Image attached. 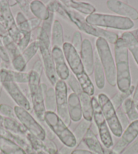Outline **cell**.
I'll return each mask as SVG.
<instances>
[{
    "instance_id": "cell-30",
    "label": "cell",
    "mask_w": 138,
    "mask_h": 154,
    "mask_svg": "<svg viewBox=\"0 0 138 154\" xmlns=\"http://www.w3.org/2000/svg\"><path fill=\"white\" fill-rule=\"evenodd\" d=\"M77 79L81 89L84 92H86L89 96L92 97L95 93V87L92 81L90 79L88 74L86 71H84L81 74L75 75Z\"/></svg>"
},
{
    "instance_id": "cell-4",
    "label": "cell",
    "mask_w": 138,
    "mask_h": 154,
    "mask_svg": "<svg viewBox=\"0 0 138 154\" xmlns=\"http://www.w3.org/2000/svg\"><path fill=\"white\" fill-rule=\"evenodd\" d=\"M44 122L64 145L71 149L76 147V141L73 132L56 113L46 111Z\"/></svg>"
},
{
    "instance_id": "cell-58",
    "label": "cell",
    "mask_w": 138,
    "mask_h": 154,
    "mask_svg": "<svg viewBox=\"0 0 138 154\" xmlns=\"http://www.w3.org/2000/svg\"><path fill=\"white\" fill-rule=\"evenodd\" d=\"M0 63H1V58H0Z\"/></svg>"
},
{
    "instance_id": "cell-26",
    "label": "cell",
    "mask_w": 138,
    "mask_h": 154,
    "mask_svg": "<svg viewBox=\"0 0 138 154\" xmlns=\"http://www.w3.org/2000/svg\"><path fill=\"white\" fill-rule=\"evenodd\" d=\"M94 75L95 84L98 89L102 90L105 86L106 84V76L104 68L100 62V60L98 54L95 55L94 60Z\"/></svg>"
},
{
    "instance_id": "cell-34",
    "label": "cell",
    "mask_w": 138,
    "mask_h": 154,
    "mask_svg": "<svg viewBox=\"0 0 138 154\" xmlns=\"http://www.w3.org/2000/svg\"><path fill=\"white\" fill-rule=\"evenodd\" d=\"M45 107L46 111H56V99L55 89L54 88H49L44 99Z\"/></svg>"
},
{
    "instance_id": "cell-20",
    "label": "cell",
    "mask_w": 138,
    "mask_h": 154,
    "mask_svg": "<svg viewBox=\"0 0 138 154\" xmlns=\"http://www.w3.org/2000/svg\"><path fill=\"white\" fill-rule=\"evenodd\" d=\"M68 109L70 120L74 122H79L83 118L82 109L77 95L72 92L68 98Z\"/></svg>"
},
{
    "instance_id": "cell-16",
    "label": "cell",
    "mask_w": 138,
    "mask_h": 154,
    "mask_svg": "<svg viewBox=\"0 0 138 154\" xmlns=\"http://www.w3.org/2000/svg\"><path fill=\"white\" fill-rule=\"evenodd\" d=\"M64 10L70 22L73 23L79 30L83 31L87 35L95 37L97 38H99V33H98L97 27L93 26L87 23L86 17L73 10L67 8L65 6Z\"/></svg>"
},
{
    "instance_id": "cell-40",
    "label": "cell",
    "mask_w": 138,
    "mask_h": 154,
    "mask_svg": "<svg viewBox=\"0 0 138 154\" xmlns=\"http://www.w3.org/2000/svg\"><path fill=\"white\" fill-rule=\"evenodd\" d=\"M49 12V17L46 20L42 21V25L41 26V29L44 30L47 35L50 37L51 39V33H52V29L53 26V24L54 22V16L55 13L52 12Z\"/></svg>"
},
{
    "instance_id": "cell-39",
    "label": "cell",
    "mask_w": 138,
    "mask_h": 154,
    "mask_svg": "<svg viewBox=\"0 0 138 154\" xmlns=\"http://www.w3.org/2000/svg\"><path fill=\"white\" fill-rule=\"evenodd\" d=\"M12 65L13 68L14 69V71H19V72H24V71L26 69V67H27V63L26 62L25 58H23L22 54L12 58Z\"/></svg>"
},
{
    "instance_id": "cell-57",
    "label": "cell",
    "mask_w": 138,
    "mask_h": 154,
    "mask_svg": "<svg viewBox=\"0 0 138 154\" xmlns=\"http://www.w3.org/2000/svg\"><path fill=\"white\" fill-rule=\"evenodd\" d=\"M135 107H136V109L138 111V101L137 103H135Z\"/></svg>"
},
{
    "instance_id": "cell-35",
    "label": "cell",
    "mask_w": 138,
    "mask_h": 154,
    "mask_svg": "<svg viewBox=\"0 0 138 154\" xmlns=\"http://www.w3.org/2000/svg\"><path fill=\"white\" fill-rule=\"evenodd\" d=\"M39 50V43L38 40L32 41L26 48V49L22 52V55L26 63H28L34 55H35Z\"/></svg>"
},
{
    "instance_id": "cell-6",
    "label": "cell",
    "mask_w": 138,
    "mask_h": 154,
    "mask_svg": "<svg viewBox=\"0 0 138 154\" xmlns=\"http://www.w3.org/2000/svg\"><path fill=\"white\" fill-rule=\"evenodd\" d=\"M38 41L39 43V52L42 58L45 73L50 84L55 86L59 79L56 73L54 61H53L51 50V39L44 30H42L41 27Z\"/></svg>"
},
{
    "instance_id": "cell-2",
    "label": "cell",
    "mask_w": 138,
    "mask_h": 154,
    "mask_svg": "<svg viewBox=\"0 0 138 154\" xmlns=\"http://www.w3.org/2000/svg\"><path fill=\"white\" fill-rule=\"evenodd\" d=\"M28 75V87L32 107L38 120L44 122L45 115L46 113L44 102L46 94L44 93L41 88V77L33 70L29 71Z\"/></svg>"
},
{
    "instance_id": "cell-10",
    "label": "cell",
    "mask_w": 138,
    "mask_h": 154,
    "mask_svg": "<svg viewBox=\"0 0 138 154\" xmlns=\"http://www.w3.org/2000/svg\"><path fill=\"white\" fill-rule=\"evenodd\" d=\"M56 111V113L68 127L71 124L68 109V88L65 81L58 80L54 86Z\"/></svg>"
},
{
    "instance_id": "cell-11",
    "label": "cell",
    "mask_w": 138,
    "mask_h": 154,
    "mask_svg": "<svg viewBox=\"0 0 138 154\" xmlns=\"http://www.w3.org/2000/svg\"><path fill=\"white\" fill-rule=\"evenodd\" d=\"M67 84L73 90L74 93L77 95L80 100L83 118L87 121L93 120V107L92 103V97L89 96L81 89L77 79L74 74H71L67 79Z\"/></svg>"
},
{
    "instance_id": "cell-12",
    "label": "cell",
    "mask_w": 138,
    "mask_h": 154,
    "mask_svg": "<svg viewBox=\"0 0 138 154\" xmlns=\"http://www.w3.org/2000/svg\"><path fill=\"white\" fill-rule=\"evenodd\" d=\"M138 137V120L131 122L129 125L124 129L120 139L111 148L115 152L119 154L123 153L128 148L130 145Z\"/></svg>"
},
{
    "instance_id": "cell-5",
    "label": "cell",
    "mask_w": 138,
    "mask_h": 154,
    "mask_svg": "<svg viewBox=\"0 0 138 154\" xmlns=\"http://www.w3.org/2000/svg\"><path fill=\"white\" fill-rule=\"evenodd\" d=\"M97 54L104 68L106 79L111 86H116V71L115 58L111 52L109 44L102 38H97L95 41Z\"/></svg>"
},
{
    "instance_id": "cell-56",
    "label": "cell",
    "mask_w": 138,
    "mask_h": 154,
    "mask_svg": "<svg viewBox=\"0 0 138 154\" xmlns=\"http://www.w3.org/2000/svg\"><path fill=\"white\" fill-rule=\"evenodd\" d=\"M2 87H3V84H2V82H0V96H1V94H2Z\"/></svg>"
},
{
    "instance_id": "cell-28",
    "label": "cell",
    "mask_w": 138,
    "mask_h": 154,
    "mask_svg": "<svg viewBox=\"0 0 138 154\" xmlns=\"http://www.w3.org/2000/svg\"><path fill=\"white\" fill-rule=\"evenodd\" d=\"M0 149L4 154H27L23 149L12 140L0 137Z\"/></svg>"
},
{
    "instance_id": "cell-48",
    "label": "cell",
    "mask_w": 138,
    "mask_h": 154,
    "mask_svg": "<svg viewBox=\"0 0 138 154\" xmlns=\"http://www.w3.org/2000/svg\"><path fill=\"white\" fill-rule=\"evenodd\" d=\"M44 69V65L43 63H42V60L39 59L37 61H35L33 66V68H32L31 70L34 71V72L38 73L41 77L42 76V73H43Z\"/></svg>"
},
{
    "instance_id": "cell-23",
    "label": "cell",
    "mask_w": 138,
    "mask_h": 154,
    "mask_svg": "<svg viewBox=\"0 0 138 154\" xmlns=\"http://www.w3.org/2000/svg\"><path fill=\"white\" fill-rule=\"evenodd\" d=\"M2 127L13 134L20 136L25 137L28 132L17 119L9 118L6 117H4Z\"/></svg>"
},
{
    "instance_id": "cell-14",
    "label": "cell",
    "mask_w": 138,
    "mask_h": 154,
    "mask_svg": "<svg viewBox=\"0 0 138 154\" xmlns=\"http://www.w3.org/2000/svg\"><path fill=\"white\" fill-rule=\"evenodd\" d=\"M0 11L4 20V26L6 29L8 35L16 44L19 38L20 31L10 10L8 1H0Z\"/></svg>"
},
{
    "instance_id": "cell-3",
    "label": "cell",
    "mask_w": 138,
    "mask_h": 154,
    "mask_svg": "<svg viewBox=\"0 0 138 154\" xmlns=\"http://www.w3.org/2000/svg\"><path fill=\"white\" fill-rule=\"evenodd\" d=\"M86 21L95 27L110 28L118 30H130L134 26V21L129 18L104 13H97L87 16Z\"/></svg>"
},
{
    "instance_id": "cell-49",
    "label": "cell",
    "mask_w": 138,
    "mask_h": 154,
    "mask_svg": "<svg viewBox=\"0 0 138 154\" xmlns=\"http://www.w3.org/2000/svg\"><path fill=\"white\" fill-rule=\"evenodd\" d=\"M123 154H138V140L127 149Z\"/></svg>"
},
{
    "instance_id": "cell-33",
    "label": "cell",
    "mask_w": 138,
    "mask_h": 154,
    "mask_svg": "<svg viewBox=\"0 0 138 154\" xmlns=\"http://www.w3.org/2000/svg\"><path fill=\"white\" fill-rule=\"evenodd\" d=\"M2 41L4 44V46L6 48L8 53L9 57L10 56L12 58L18 57V55L22 54L20 50L18 48L16 44L14 41L11 38L9 35H7L2 38Z\"/></svg>"
},
{
    "instance_id": "cell-54",
    "label": "cell",
    "mask_w": 138,
    "mask_h": 154,
    "mask_svg": "<svg viewBox=\"0 0 138 154\" xmlns=\"http://www.w3.org/2000/svg\"><path fill=\"white\" fill-rule=\"evenodd\" d=\"M8 4L10 7V6H14L15 5L17 4V1H8Z\"/></svg>"
},
{
    "instance_id": "cell-42",
    "label": "cell",
    "mask_w": 138,
    "mask_h": 154,
    "mask_svg": "<svg viewBox=\"0 0 138 154\" xmlns=\"http://www.w3.org/2000/svg\"><path fill=\"white\" fill-rule=\"evenodd\" d=\"M83 38H82L81 33L79 31H75L74 33L72 38V41H71V44L72 46L75 48L76 51H77L79 54H80L82 44H83Z\"/></svg>"
},
{
    "instance_id": "cell-21",
    "label": "cell",
    "mask_w": 138,
    "mask_h": 154,
    "mask_svg": "<svg viewBox=\"0 0 138 154\" xmlns=\"http://www.w3.org/2000/svg\"><path fill=\"white\" fill-rule=\"evenodd\" d=\"M61 3L67 8L73 10L79 14L81 13L83 14L89 16L94 14L96 11L95 8L92 4L87 2L73 1V0H63L61 1Z\"/></svg>"
},
{
    "instance_id": "cell-50",
    "label": "cell",
    "mask_w": 138,
    "mask_h": 154,
    "mask_svg": "<svg viewBox=\"0 0 138 154\" xmlns=\"http://www.w3.org/2000/svg\"><path fill=\"white\" fill-rule=\"evenodd\" d=\"M71 154H95L92 151L87 149H73Z\"/></svg>"
},
{
    "instance_id": "cell-25",
    "label": "cell",
    "mask_w": 138,
    "mask_h": 154,
    "mask_svg": "<svg viewBox=\"0 0 138 154\" xmlns=\"http://www.w3.org/2000/svg\"><path fill=\"white\" fill-rule=\"evenodd\" d=\"M64 42V31L62 24L59 20H55L53 24L51 33V46L62 48Z\"/></svg>"
},
{
    "instance_id": "cell-46",
    "label": "cell",
    "mask_w": 138,
    "mask_h": 154,
    "mask_svg": "<svg viewBox=\"0 0 138 154\" xmlns=\"http://www.w3.org/2000/svg\"><path fill=\"white\" fill-rule=\"evenodd\" d=\"M0 58L4 62L9 63L10 62V58L6 48L4 46L2 39L0 38Z\"/></svg>"
},
{
    "instance_id": "cell-44",
    "label": "cell",
    "mask_w": 138,
    "mask_h": 154,
    "mask_svg": "<svg viewBox=\"0 0 138 154\" xmlns=\"http://www.w3.org/2000/svg\"><path fill=\"white\" fill-rule=\"evenodd\" d=\"M116 113H117L118 118L119 119V122H120L122 127H123V129H125L129 125L131 122H129L128 118H127V116H126L125 113L124 112L122 107L116 110Z\"/></svg>"
},
{
    "instance_id": "cell-31",
    "label": "cell",
    "mask_w": 138,
    "mask_h": 154,
    "mask_svg": "<svg viewBox=\"0 0 138 154\" xmlns=\"http://www.w3.org/2000/svg\"><path fill=\"white\" fill-rule=\"evenodd\" d=\"M135 88V87L132 85L127 91L124 92L119 91L117 92V93H116L115 95H114L112 98H111L110 100L111 102H112L114 107H115L116 111L122 107V105H123L124 100L128 99V98H129L132 94H134Z\"/></svg>"
},
{
    "instance_id": "cell-17",
    "label": "cell",
    "mask_w": 138,
    "mask_h": 154,
    "mask_svg": "<svg viewBox=\"0 0 138 154\" xmlns=\"http://www.w3.org/2000/svg\"><path fill=\"white\" fill-rule=\"evenodd\" d=\"M108 10L122 17L129 18L132 21L138 20V11L134 7L119 0H108L106 2Z\"/></svg>"
},
{
    "instance_id": "cell-24",
    "label": "cell",
    "mask_w": 138,
    "mask_h": 154,
    "mask_svg": "<svg viewBox=\"0 0 138 154\" xmlns=\"http://www.w3.org/2000/svg\"><path fill=\"white\" fill-rule=\"evenodd\" d=\"M120 38L124 41L128 51L131 53L135 63L138 65V41L131 31H124L121 34Z\"/></svg>"
},
{
    "instance_id": "cell-53",
    "label": "cell",
    "mask_w": 138,
    "mask_h": 154,
    "mask_svg": "<svg viewBox=\"0 0 138 154\" xmlns=\"http://www.w3.org/2000/svg\"><path fill=\"white\" fill-rule=\"evenodd\" d=\"M131 32H132V33H133V35H134L135 39H136L138 41V29H135V30L131 31Z\"/></svg>"
},
{
    "instance_id": "cell-22",
    "label": "cell",
    "mask_w": 138,
    "mask_h": 154,
    "mask_svg": "<svg viewBox=\"0 0 138 154\" xmlns=\"http://www.w3.org/2000/svg\"><path fill=\"white\" fill-rule=\"evenodd\" d=\"M82 143L95 154H104V147L92 129L87 132Z\"/></svg>"
},
{
    "instance_id": "cell-38",
    "label": "cell",
    "mask_w": 138,
    "mask_h": 154,
    "mask_svg": "<svg viewBox=\"0 0 138 154\" xmlns=\"http://www.w3.org/2000/svg\"><path fill=\"white\" fill-rule=\"evenodd\" d=\"M25 138L28 142L29 145L32 148L34 153L38 152V151L44 150V141L39 139V138L34 136L33 134L27 132V133L25 134Z\"/></svg>"
},
{
    "instance_id": "cell-43",
    "label": "cell",
    "mask_w": 138,
    "mask_h": 154,
    "mask_svg": "<svg viewBox=\"0 0 138 154\" xmlns=\"http://www.w3.org/2000/svg\"><path fill=\"white\" fill-rule=\"evenodd\" d=\"M30 4L31 1H28V0H20V1H17V5L19 6L21 11H22V12L25 15V17L27 18H31Z\"/></svg>"
},
{
    "instance_id": "cell-32",
    "label": "cell",
    "mask_w": 138,
    "mask_h": 154,
    "mask_svg": "<svg viewBox=\"0 0 138 154\" xmlns=\"http://www.w3.org/2000/svg\"><path fill=\"white\" fill-rule=\"evenodd\" d=\"M122 108L130 122L138 120V112L135 107V103L132 98L129 97L124 100Z\"/></svg>"
},
{
    "instance_id": "cell-27",
    "label": "cell",
    "mask_w": 138,
    "mask_h": 154,
    "mask_svg": "<svg viewBox=\"0 0 138 154\" xmlns=\"http://www.w3.org/2000/svg\"><path fill=\"white\" fill-rule=\"evenodd\" d=\"M30 9L31 14L36 17L44 21L46 20L49 17V12L47 10V6L43 2L39 0H34L31 2Z\"/></svg>"
},
{
    "instance_id": "cell-8",
    "label": "cell",
    "mask_w": 138,
    "mask_h": 154,
    "mask_svg": "<svg viewBox=\"0 0 138 154\" xmlns=\"http://www.w3.org/2000/svg\"><path fill=\"white\" fill-rule=\"evenodd\" d=\"M92 103L93 107V119L96 125L99 134L100 141L104 147L107 149L112 148L114 141L112 133L110 131L107 122L104 117L102 109L96 97H92Z\"/></svg>"
},
{
    "instance_id": "cell-37",
    "label": "cell",
    "mask_w": 138,
    "mask_h": 154,
    "mask_svg": "<svg viewBox=\"0 0 138 154\" xmlns=\"http://www.w3.org/2000/svg\"><path fill=\"white\" fill-rule=\"evenodd\" d=\"M97 29L98 33H99V38L105 39L108 44L115 45L119 38H120L117 33L112 32V31H108L105 29L100 27H97Z\"/></svg>"
},
{
    "instance_id": "cell-55",
    "label": "cell",
    "mask_w": 138,
    "mask_h": 154,
    "mask_svg": "<svg viewBox=\"0 0 138 154\" xmlns=\"http://www.w3.org/2000/svg\"><path fill=\"white\" fill-rule=\"evenodd\" d=\"M34 154H47V153L44 150H41V151H38V152H36Z\"/></svg>"
},
{
    "instance_id": "cell-15",
    "label": "cell",
    "mask_w": 138,
    "mask_h": 154,
    "mask_svg": "<svg viewBox=\"0 0 138 154\" xmlns=\"http://www.w3.org/2000/svg\"><path fill=\"white\" fill-rule=\"evenodd\" d=\"M7 93L10 95L17 106L25 109L26 111L31 110V104L28 97L22 91L18 85L12 81H6L2 83Z\"/></svg>"
},
{
    "instance_id": "cell-19",
    "label": "cell",
    "mask_w": 138,
    "mask_h": 154,
    "mask_svg": "<svg viewBox=\"0 0 138 154\" xmlns=\"http://www.w3.org/2000/svg\"><path fill=\"white\" fill-rule=\"evenodd\" d=\"M80 56L85 71L89 75H92L94 73L95 56L92 42L89 39L83 40Z\"/></svg>"
},
{
    "instance_id": "cell-36",
    "label": "cell",
    "mask_w": 138,
    "mask_h": 154,
    "mask_svg": "<svg viewBox=\"0 0 138 154\" xmlns=\"http://www.w3.org/2000/svg\"><path fill=\"white\" fill-rule=\"evenodd\" d=\"M16 23L19 31L24 32H32L28 18L22 12H18L16 17Z\"/></svg>"
},
{
    "instance_id": "cell-47",
    "label": "cell",
    "mask_w": 138,
    "mask_h": 154,
    "mask_svg": "<svg viewBox=\"0 0 138 154\" xmlns=\"http://www.w3.org/2000/svg\"><path fill=\"white\" fill-rule=\"evenodd\" d=\"M28 20L29 25H30L32 31L35 30V29H37L39 27H40L41 24L42 23V20L34 17H31L30 18H28Z\"/></svg>"
},
{
    "instance_id": "cell-18",
    "label": "cell",
    "mask_w": 138,
    "mask_h": 154,
    "mask_svg": "<svg viewBox=\"0 0 138 154\" xmlns=\"http://www.w3.org/2000/svg\"><path fill=\"white\" fill-rule=\"evenodd\" d=\"M52 54L56 75L60 80H67L70 75L68 66L66 64L62 49L59 47H53Z\"/></svg>"
},
{
    "instance_id": "cell-13",
    "label": "cell",
    "mask_w": 138,
    "mask_h": 154,
    "mask_svg": "<svg viewBox=\"0 0 138 154\" xmlns=\"http://www.w3.org/2000/svg\"><path fill=\"white\" fill-rule=\"evenodd\" d=\"M62 49L66 63L74 75H79L86 71L82 63L80 54L76 51L72 44L69 42H64Z\"/></svg>"
},
{
    "instance_id": "cell-45",
    "label": "cell",
    "mask_w": 138,
    "mask_h": 154,
    "mask_svg": "<svg viewBox=\"0 0 138 154\" xmlns=\"http://www.w3.org/2000/svg\"><path fill=\"white\" fill-rule=\"evenodd\" d=\"M0 111L3 113L6 118H12V119H16V117L15 115L14 109L10 106L6 105V104H2L0 105Z\"/></svg>"
},
{
    "instance_id": "cell-9",
    "label": "cell",
    "mask_w": 138,
    "mask_h": 154,
    "mask_svg": "<svg viewBox=\"0 0 138 154\" xmlns=\"http://www.w3.org/2000/svg\"><path fill=\"white\" fill-rule=\"evenodd\" d=\"M14 109L16 119L22 124L26 131L44 141L47 137L46 132L29 111L17 105L15 106Z\"/></svg>"
},
{
    "instance_id": "cell-51",
    "label": "cell",
    "mask_w": 138,
    "mask_h": 154,
    "mask_svg": "<svg viewBox=\"0 0 138 154\" xmlns=\"http://www.w3.org/2000/svg\"><path fill=\"white\" fill-rule=\"evenodd\" d=\"M132 99H134L135 103H137L138 101V84L137 85V86L135 87V91H134V94H133Z\"/></svg>"
},
{
    "instance_id": "cell-1",
    "label": "cell",
    "mask_w": 138,
    "mask_h": 154,
    "mask_svg": "<svg viewBox=\"0 0 138 154\" xmlns=\"http://www.w3.org/2000/svg\"><path fill=\"white\" fill-rule=\"evenodd\" d=\"M115 61L116 71V86L120 92L128 90L131 85L129 51L121 38L115 44Z\"/></svg>"
},
{
    "instance_id": "cell-7",
    "label": "cell",
    "mask_w": 138,
    "mask_h": 154,
    "mask_svg": "<svg viewBox=\"0 0 138 154\" xmlns=\"http://www.w3.org/2000/svg\"><path fill=\"white\" fill-rule=\"evenodd\" d=\"M97 99L111 133L116 137L120 138L123 132V128L110 99L106 94L100 93Z\"/></svg>"
},
{
    "instance_id": "cell-52",
    "label": "cell",
    "mask_w": 138,
    "mask_h": 154,
    "mask_svg": "<svg viewBox=\"0 0 138 154\" xmlns=\"http://www.w3.org/2000/svg\"><path fill=\"white\" fill-rule=\"evenodd\" d=\"M104 154H119L113 151L112 149H107L104 147Z\"/></svg>"
},
{
    "instance_id": "cell-41",
    "label": "cell",
    "mask_w": 138,
    "mask_h": 154,
    "mask_svg": "<svg viewBox=\"0 0 138 154\" xmlns=\"http://www.w3.org/2000/svg\"><path fill=\"white\" fill-rule=\"evenodd\" d=\"M44 150L47 154H57L59 151L56 144L48 137L44 140Z\"/></svg>"
},
{
    "instance_id": "cell-29",
    "label": "cell",
    "mask_w": 138,
    "mask_h": 154,
    "mask_svg": "<svg viewBox=\"0 0 138 154\" xmlns=\"http://www.w3.org/2000/svg\"><path fill=\"white\" fill-rule=\"evenodd\" d=\"M92 125V122L87 121L84 119H81L79 122V124L76 126V128L73 132L76 141V147H78L83 141V139L87 133V132L89 131V130L91 129Z\"/></svg>"
}]
</instances>
